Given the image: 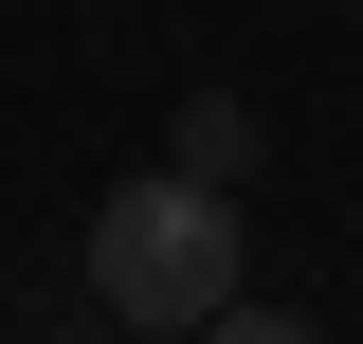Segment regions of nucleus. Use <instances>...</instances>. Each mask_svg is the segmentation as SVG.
Wrapping results in <instances>:
<instances>
[{
    "label": "nucleus",
    "mask_w": 363,
    "mask_h": 344,
    "mask_svg": "<svg viewBox=\"0 0 363 344\" xmlns=\"http://www.w3.org/2000/svg\"><path fill=\"white\" fill-rule=\"evenodd\" d=\"M91 290H109V326H145V344H200L236 308V200L218 181H109L91 200Z\"/></svg>",
    "instance_id": "obj_1"
},
{
    "label": "nucleus",
    "mask_w": 363,
    "mask_h": 344,
    "mask_svg": "<svg viewBox=\"0 0 363 344\" xmlns=\"http://www.w3.org/2000/svg\"><path fill=\"white\" fill-rule=\"evenodd\" d=\"M236 164H255V109L200 91V109H182V181H236Z\"/></svg>",
    "instance_id": "obj_2"
},
{
    "label": "nucleus",
    "mask_w": 363,
    "mask_h": 344,
    "mask_svg": "<svg viewBox=\"0 0 363 344\" xmlns=\"http://www.w3.org/2000/svg\"><path fill=\"white\" fill-rule=\"evenodd\" d=\"M200 344H327V326H291V308H218Z\"/></svg>",
    "instance_id": "obj_3"
}]
</instances>
